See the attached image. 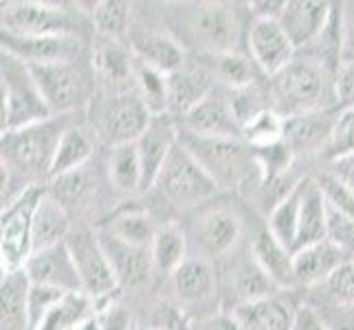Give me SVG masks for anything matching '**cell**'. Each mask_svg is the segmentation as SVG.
<instances>
[{
	"mask_svg": "<svg viewBox=\"0 0 354 330\" xmlns=\"http://www.w3.org/2000/svg\"><path fill=\"white\" fill-rule=\"evenodd\" d=\"M328 240L348 255L354 253V218L328 207Z\"/></svg>",
	"mask_w": 354,
	"mask_h": 330,
	"instance_id": "cell-48",
	"label": "cell"
},
{
	"mask_svg": "<svg viewBox=\"0 0 354 330\" xmlns=\"http://www.w3.org/2000/svg\"><path fill=\"white\" fill-rule=\"evenodd\" d=\"M29 68L55 117H66L88 106L93 97V77L80 62L29 64Z\"/></svg>",
	"mask_w": 354,
	"mask_h": 330,
	"instance_id": "cell-7",
	"label": "cell"
},
{
	"mask_svg": "<svg viewBox=\"0 0 354 330\" xmlns=\"http://www.w3.org/2000/svg\"><path fill=\"white\" fill-rule=\"evenodd\" d=\"M344 62H354V9L344 11Z\"/></svg>",
	"mask_w": 354,
	"mask_h": 330,
	"instance_id": "cell-56",
	"label": "cell"
},
{
	"mask_svg": "<svg viewBox=\"0 0 354 330\" xmlns=\"http://www.w3.org/2000/svg\"><path fill=\"white\" fill-rule=\"evenodd\" d=\"M335 97L337 108H354V62H341L335 73Z\"/></svg>",
	"mask_w": 354,
	"mask_h": 330,
	"instance_id": "cell-50",
	"label": "cell"
},
{
	"mask_svg": "<svg viewBox=\"0 0 354 330\" xmlns=\"http://www.w3.org/2000/svg\"><path fill=\"white\" fill-rule=\"evenodd\" d=\"M328 240V203L324 199L322 187L317 185V181L308 178L306 196L301 203L299 214V231H297V244L295 251L310 247V244Z\"/></svg>",
	"mask_w": 354,
	"mask_h": 330,
	"instance_id": "cell-28",
	"label": "cell"
},
{
	"mask_svg": "<svg viewBox=\"0 0 354 330\" xmlns=\"http://www.w3.org/2000/svg\"><path fill=\"white\" fill-rule=\"evenodd\" d=\"M214 73L201 66H180L167 75V113L185 117L192 108H196L207 95L214 93Z\"/></svg>",
	"mask_w": 354,
	"mask_h": 330,
	"instance_id": "cell-20",
	"label": "cell"
},
{
	"mask_svg": "<svg viewBox=\"0 0 354 330\" xmlns=\"http://www.w3.org/2000/svg\"><path fill=\"white\" fill-rule=\"evenodd\" d=\"M93 75L111 93H132L137 86V59L132 51L115 40H102L93 48Z\"/></svg>",
	"mask_w": 354,
	"mask_h": 330,
	"instance_id": "cell-17",
	"label": "cell"
},
{
	"mask_svg": "<svg viewBox=\"0 0 354 330\" xmlns=\"http://www.w3.org/2000/svg\"><path fill=\"white\" fill-rule=\"evenodd\" d=\"M324 154L330 158V161L354 154V108L339 110L333 139L328 143V148L324 150Z\"/></svg>",
	"mask_w": 354,
	"mask_h": 330,
	"instance_id": "cell-46",
	"label": "cell"
},
{
	"mask_svg": "<svg viewBox=\"0 0 354 330\" xmlns=\"http://www.w3.org/2000/svg\"><path fill=\"white\" fill-rule=\"evenodd\" d=\"M253 260L273 282L286 291L295 286V271H292V251L286 249L268 229H260L251 244Z\"/></svg>",
	"mask_w": 354,
	"mask_h": 330,
	"instance_id": "cell-27",
	"label": "cell"
},
{
	"mask_svg": "<svg viewBox=\"0 0 354 330\" xmlns=\"http://www.w3.org/2000/svg\"><path fill=\"white\" fill-rule=\"evenodd\" d=\"M22 271L29 277L31 284L51 286L64 293H84L80 271L66 242L33 251L29 255V260L24 262Z\"/></svg>",
	"mask_w": 354,
	"mask_h": 330,
	"instance_id": "cell-12",
	"label": "cell"
},
{
	"mask_svg": "<svg viewBox=\"0 0 354 330\" xmlns=\"http://www.w3.org/2000/svg\"><path fill=\"white\" fill-rule=\"evenodd\" d=\"M271 95L275 113L284 119L330 110L337 106L335 73L310 57H295L292 62L273 75Z\"/></svg>",
	"mask_w": 354,
	"mask_h": 330,
	"instance_id": "cell-2",
	"label": "cell"
},
{
	"mask_svg": "<svg viewBox=\"0 0 354 330\" xmlns=\"http://www.w3.org/2000/svg\"><path fill=\"white\" fill-rule=\"evenodd\" d=\"M180 143L198 158L218 185H247L251 172L260 169L253 152L240 139H209L183 130Z\"/></svg>",
	"mask_w": 354,
	"mask_h": 330,
	"instance_id": "cell-5",
	"label": "cell"
},
{
	"mask_svg": "<svg viewBox=\"0 0 354 330\" xmlns=\"http://www.w3.org/2000/svg\"><path fill=\"white\" fill-rule=\"evenodd\" d=\"M306 187H308V178L299 181L292 192L284 201H279L271 214H268V225L266 229L284 244L286 249L295 253V244H297V231H299V214H301V203L306 196Z\"/></svg>",
	"mask_w": 354,
	"mask_h": 330,
	"instance_id": "cell-29",
	"label": "cell"
},
{
	"mask_svg": "<svg viewBox=\"0 0 354 330\" xmlns=\"http://www.w3.org/2000/svg\"><path fill=\"white\" fill-rule=\"evenodd\" d=\"M229 102H231V108H234V115L238 119L240 128H244L249 121H253L258 115H262L264 110H268L264 95L260 93V89L255 86V84H251L247 89L229 91Z\"/></svg>",
	"mask_w": 354,
	"mask_h": 330,
	"instance_id": "cell-44",
	"label": "cell"
},
{
	"mask_svg": "<svg viewBox=\"0 0 354 330\" xmlns=\"http://www.w3.org/2000/svg\"><path fill=\"white\" fill-rule=\"evenodd\" d=\"M97 320H100V330H132L130 313L117 304H108L97 311Z\"/></svg>",
	"mask_w": 354,
	"mask_h": 330,
	"instance_id": "cell-51",
	"label": "cell"
},
{
	"mask_svg": "<svg viewBox=\"0 0 354 330\" xmlns=\"http://www.w3.org/2000/svg\"><path fill=\"white\" fill-rule=\"evenodd\" d=\"M154 324L158 326L154 330H192L187 317L183 315L180 309H174V306H161V309H158Z\"/></svg>",
	"mask_w": 354,
	"mask_h": 330,
	"instance_id": "cell-52",
	"label": "cell"
},
{
	"mask_svg": "<svg viewBox=\"0 0 354 330\" xmlns=\"http://www.w3.org/2000/svg\"><path fill=\"white\" fill-rule=\"evenodd\" d=\"M299 306L288 295L277 293L260 302L238 304L231 311L242 330H292Z\"/></svg>",
	"mask_w": 354,
	"mask_h": 330,
	"instance_id": "cell-22",
	"label": "cell"
},
{
	"mask_svg": "<svg viewBox=\"0 0 354 330\" xmlns=\"http://www.w3.org/2000/svg\"><path fill=\"white\" fill-rule=\"evenodd\" d=\"M234 288H236V295H238V304L260 302L266 297H273L282 291L271 277L262 271L255 260L242 264L238 268L236 275H234Z\"/></svg>",
	"mask_w": 354,
	"mask_h": 330,
	"instance_id": "cell-39",
	"label": "cell"
},
{
	"mask_svg": "<svg viewBox=\"0 0 354 330\" xmlns=\"http://www.w3.org/2000/svg\"><path fill=\"white\" fill-rule=\"evenodd\" d=\"M335 5L326 0H286V7L279 16V24L290 38L292 46L308 48L326 31L333 18Z\"/></svg>",
	"mask_w": 354,
	"mask_h": 330,
	"instance_id": "cell-18",
	"label": "cell"
},
{
	"mask_svg": "<svg viewBox=\"0 0 354 330\" xmlns=\"http://www.w3.org/2000/svg\"><path fill=\"white\" fill-rule=\"evenodd\" d=\"M97 304L86 293H66L55 306L44 317L38 330H68L82 322L91 320L97 315Z\"/></svg>",
	"mask_w": 354,
	"mask_h": 330,
	"instance_id": "cell-36",
	"label": "cell"
},
{
	"mask_svg": "<svg viewBox=\"0 0 354 330\" xmlns=\"http://www.w3.org/2000/svg\"><path fill=\"white\" fill-rule=\"evenodd\" d=\"M134 59L154 71H161L165 75L185 66V53L183 46L161 31H134L130 33V44Z\"/></svg>",
	"mask_w": 354,
	"mask_h": 330,
	"instance_id": "cell-23",
	"label": "cell"
},
{
	"mask_svg": "<svg viewBox=\"0 0 354 330\" xmlns=\"http://www.w3.org/2000/svg\"><path fill=\"white\" fill-rule=\"evenodd\" d=\"M180 141V132L174 124L172 115H154L150 126L134 141L141 158L143 169V192L156 185V178L161 174L165 161Z\"/></svg>",
	"mask_w": 354,
	"mask_h": 330,
	"instance_id": "cell-16",
	"label": "cell"
},
{
	"mask_svg": "<svg viewBox=\"0 0 354 330\" xmlns=\"http://www.w3.org/2000/svg\"><path fill=\"white\" fill-rule=\"evenodd\" d=\"M247 44L253 64L271 77L284 71L297 53L279 20H253L247 33Z\"/></svg>",
	"mask_w": 354,
	"mask_h": 330,
	"instance_id": "cell-14",
	"label": "cell"
},
{
	"mask_svg": "<svg viewBox=\"0 0 354 330\" xmlns=\"http://www.w3.org/2000/svg\"><path fill=\"white\" fill-rule=\"evenodd\" d=\"M3 51L20 57L27 64L80 62L84 40L80 35H42V38H20L3 33Z\"/></svg>",
	"mask_w": 354,
	"mask_h": 330,
	"instance_id": "cell-13",
	"label": "cell"
},
{
	"mask_svg": "<svg viewBox=\"0 0 354 330\" xmlns=\"http://www.w3.org/2000/svg\"><path fill=\"white\" fill-rule=\"evenodd\" d=\"M203 330H242L234 313H221L214 315L212 320H207Z\"/></svg>",
	"mask_w": 354,
	"mask_h": 330,
	"instance_id": "cell-58",
	"label": "cell"
},
{
	"mask_svg": "<svg viewBox=\"0 0 354 330\" xmlns=\"http://www.w3.org/2000/svg\"><path fill=\"white\" fill-rule=\"evenodd\" d=\"M3 33L20 38H42V35H80V18L71 9L38 0H16L3 3L0 11Z\"/></svg>",
	"mask_w": 354,
	"mask_h": 330,
	"instance_id": "cell-6",
	"label": "cell"
},
{
	"mask_svg": "<svg viewBox=\"0 0 354 330\" xmlns=\"http://www.w3.org/2000/svg\"><path fill=\"white\" fill-rule=\"evenodd\" d=\"M66 244L80 271L82 291L95 304L106 302L119 288V282L104 253L100 236L91 231H71Z\"/></svg>",
	"mask_w": 354,
	"mask_h": 330,
	"instance_id": "cell-9",
	"label": "cell"
},
{
	"mask_svg": "<svg viewBox=\"0 0 354 330\" xmlns=\"http://www.w3.org/2000/svg\"><path fill=\"white\" fill-rule=\"evenodd\" d=\"M91 22L102 40L119 42L130 27V5L121 0H100L91 9Z\"/></svg>",
	"mask_w": 354,
	"mask_h": 330,
	"instance_id": "cell-37",
	"label": "cell"
},
{
	"mask_svg": "<svg viewBox=\"0 0 354 330\" xmlns=\"http://www.w3.org/2000/svg\"><path fill=\"white\" fill-rule=\"evenodd\" d=\"M137 95L148 106L152 115H169L167 113V75L137 62Z\"/></svg>",
	"mask_w": 354,
	"mask_h": 330,
	"instance_id": "cell-41",
	"label": "cell"
},
{
	"mask_svg": "<svg viewBox=\"0 0 354 330\" xmlns=\"http://www.w3.org/2000/svg\"><path fill=\"white\" fill-rule=\"evenodd\" d=\"M100 231H106V234H111L128 244H134V247H152L158 225L148 212L128 207V210L117 212Z\"/></svg>",
	"mask_w": 354,
	"mask_h": 330,
	"instance_id": "cell-33",
	"label": "cell"
},
{
	"mask_svg": "<svg viewBox=\"0 0 354 330\" xmlns=\"http://www.w3.org/2000/svg\"><path fill=\"white\" fill-rule=\"evenodd\" d=\"M284 132L286 119L275 113V108H268L242 128V139H247L251 148H266V145L282 143Z\"/></svg>",
	"mask_w": 354,
	"mask_h": 330,
	"instance_id": "cell-42",
	"label": "cell"
},
{
	"mask_svg": "<svg viewBox=\"0 0 354 330\" xmlns=\"http://www.w3.org/2000/svg\"><path fill=\"white\" fill-rule=\"evenodd\" d=\"M66 295L64 291L51 288V286H40L31 284L29 286V297H27V317H29V330H38L44 317L51 313L55 304Z\"/></svg>",
	"mask_w": 354,
	"mask_h": 330,
	"instance_id": "cell-45",
	"label": "cell"
},
{
	"mask_svg": "<svg viewBox=\"0 0 354 330\" xmlns=\"http://www.w3.org/2000/svg\"><path fill=\"white\" fill-rule=\"evenodd\" d=\"M91 156H93V139L82 128L68 126L62 134V139H59L48 181L88 165Z\"/></svg>",
	"mask_w": 354,
	"mask_h": 330,
	"instance_id": "cell-35",
	"label": "cell"
},
{
	"mask_svg": "<svg viewBox=\"0 0 354 330\" xmlns=\"http://www.w3.org/2000/svg\"><path fill=\"white\" fill-rule=\"evenodd\" d=\"M154 271L172 277L176 268L187 260V238L176 223L158 225V231L152 242Z\"/></svg>",
	"mask_w": 354,
	"mask_h": 330,
	"instance_id": "cell-34",
	"label": "cell"
},
{
	"mask_svg": "<svg viewBox=\"0 0 354 330\" xmlns=\"http://www.w3.org/2000/svg\"><path fill=\"white\" fill-rule=\"evenodd\" d=\"M44 192L46 185L38 183L3 207V218H0V266H3V273L20 271L33 253V214Z\"/></svg>",
	"mask_w": 354,
	"mask_h": 330,
	"instance_id": "cell-4",
	"label": "cell"
},
{
	"mask_svg": "<svg viewBox=\"0 0 354 330\" xmlns=\"http://www.w3.org/2000/svg\"><path fill=\"white\" fill-rule=\"evenodd\" d=\"M328 295L335 297L339 304H352L354 302V260H346L333 277L326 282Z\"/></svg>",
	"mask_w": 354,
	"mask_h": 330,
	"instance_id": "cell-49",
	"label": "cell"
},
{
	"mask_svg": "<svg viewBox=\"0 0 354 330\" xmlns=\"http://www.w3.org/2000/svg\"><path fill=\"white\" fill-rule=\"evenodd\" d=\"M29 277L24 271L3 273L0 284V300H3V330H29L27 297H29Z\"/></svg>",
	"mask_w": 354,
	"mask_h": 330,
	"instance_id": "cell-32",
	"label": "cell"
},
{
	"mask_svg": "<svg viewBox=\"0 0 354 330\" xmlns=\"http://www.w3.org/2000/svg\"><path fill=\"white\" fill-rule=\"evenodd\" d=\"M284 7H286L284 0H258V3L249 5V11L253 20H279Z\"/></svg>",
	"mask_w": 354,
	"mask_h": 330,
	"instance_id": "cell-53",
	"label": "cell"
},
{
	"mask_svg": "<svg viewBox=\"0 0 354 330\" xmlns=\"http://www.w3.org/2000/svg\"><path fill=\"white\" fill-rule=\"evenodd\" d=\"M242 223L229 207H214L198 218L196 238L201 249L209 255H223L240 240Z\"/></svg>",
	"mask_w": 354,
	"mask_h": 330,
	"instance_id": "cell-25",
	"label": "cell"
},
{
	"mask_svg": "<svg viewBox=\"0 0 354 330\" xmlns=\"http://www.w3.org/2000/svg\"><path fill=\"white\" fill-rule=\"evenodd\" d=\"M255 163H258L260 172H262V185L264 183H271L277 178H284L288 167L292 163V152L288 148V143H275V145H266V148H251Z\"/></svg>",
	"mask_w": 354,
	"mask_h": 330,
	"instance_id": "cell-43",
	"label": "cell"
},
{
	"mask_svg": "<svg viewBox=\"0 0 354 330\" xmlns=\"http://www.w3.org/2000/svg\"><path fill=\"white\" fill-rule=\"evenodd\" d=\"M97 236H100L106 258L117 275L119 286H141L148 282L154 271L150 247H134V244L119 240L106 231H100Z\"/></svg>",
	"mask_w": 354,
	"mask_h": 330,
	"instance_id": "cell-19",
	"label": "cell"
},
{
	"mask_svg": "<svg viewBox=\"0 0 354 330\" xmlns=\"http://www.w3.org/2000/svg\"><path fill=\"white\" fill-rule=\"evenodd\" d=\"M207 68L214 73L216 80L225 82L229 91L236 89H247L255 82V68L253 62L238 53H218V55H207Z\"/></svg>",
	"mask_w": 354,
	"mask_h": 330,
	"instance_id": "cell-40",
	"label": "cell"
},
{
	"mask_svg": "<svg viewBox=\"0 0 354 330\" xmlns=\"http://www.w3.org/2000/svg\"><path fill=\"white\" fill-rule=\"evenodd\" d=\"M68 128L66 117H51L40 124L3 132V207L27 187L51 174L59 139Z\"/></svg>",
	"mask_w": 354,
	"mask_h": 330,
	"instance_id": "cell-1",
	"label": "cell"
},
{
	"mask_svg": "<svg viewBox=\"0 0 354 330\" xmlns=\"http://www.w3.org/2000/svg\"><path fill=\"white\" fill-rule=\"evenodd\" d=\"M317 185L322 187L328 207L354 218V192L348 185H344V183L330 172H326L317 178Z\"/></svg>",
	"mask_w": 354,
	"mask_h": 330,
	"instance_id": "cell-47",
	"label": "cell"
},
{
	"mask_svg": "<svg viewBox=\"0 0 354 330\" xmlns=\"http://www.w3.org/2000/svg\"><path fill=\"white\" fill-rule=\"evenodd\" d=\"M292 330H330V328L324 322L322 313H317L313 306H299Z\"/></svg>",
	"mask_w": 354,
	"mask_h": 330,
	"instance_id": "cell-54",
	"label": "cell"
},
{
	"mask_svg": "<svg viewBox=\"0 0 354 330\" xmlns=\"http://www.w3.org/2000/svg\"><path fill=\"white\" fill-rule=\"evenodd\" d=\"M156 187L167 201L176 205H194L212 199L218 192V183L201 165L198 158L178 141L156 178Z\"/></svg>",
	"mask_w": 354,
	"mask_h": 330,
	"instance_id": "cell-8",
	"label": "cell"
},
{
	"mask_svg": "<svg viewBox=\"0 0 354 330\" xmlns=\"http://www.w3.org/2000/svg\"><path fill=\"white\" fill-rule=\"evenodd\" d=\"M337 311L330 315V320H326L324 317V322L328 324V328L330 330H354V313L348 311V306H335Z\"/></svg>",
	"mask_w": 354,
	"mask_h": 330,
	"instance_id": "cell-57",
	"label": "cell"
},
{
	"mask_svg": "<svg viewBox=\"0 0 354 330\" xmlns=\"http://www.w3.org/2000/svg\"><path fill=\"white\" fill-rule=\"evenodd\" d=\"M0 89H3V113H0L3 132L20 130L55 117L40 93L29 64L7 51H3V62H0Z\"/></svg>",
	"mask_w": 354,
	"mask_h": 330,
	"instance_id": "cell-3",
	"label": "cell"
},
{
	"mask_svg": "<svg viewBox=\"0 0 354 330\" xmlns=\"http://www.w3.org/2000/svg\"><path fill=\"white\" fill-rule=\"evenodd\" d=\"M46 187L57 199V203H62L66 210H73V207L82 205L93 194L95 174L88 172V165H84L80 169H73V172L51 178Z\"/></svg>",
	"mask_w": 354,
	"mask_h": 330,
	"instance_id": "cell-38",
	"label": "cell"
},
{
	"mask_svg": "<svg viewBox=\"0 0 354 330\" xmlns=\"http://www.w3.org/2000/svg\"><path fill=\"white\" fill-rule=\"evenodd\" d=\"M152 117L154 115L143 104L137 91L111 95L100 113V132L111 148L134 143L150 126Z\"/></svg>",
	"mask_w": 354,
	"mask_h": 330,
	"instance_id": "cell-11",
	"label": "cell"
},
{
	"mask_svg": "<svg viewBox=\"0 0 354 330\" xmlns=\"http://www.w3.org/2000/svg\"><path fill=\"white\" fill-rule=\"evenodd\" d=\"M240 18L234 5L227 3H201L194 5L189 29L207 55L236 53L240 42Z\"/></svg>",
	"mask_w": 354,
	"mask_h": 330,
	"instance_id": "cell-10",
	"label": "cell"
},
{
	"mask_svg": "<svg viewBox=\"0 0 354 330\" xmlns=\"http://www.w3.org/2000/svg\"><path fill=\"white\" fill-rule=\"evenodd\" d=\"M68 330H100V320H97V315H95V317H91V320L82 322V324H77V326H73V328H68Z\"/></svg>",
	"mask_w": 354,
	"mask_h": 330,
	"instance_id": "cell-59",
	"label": "cell"
},
{
	"mask_svg": "<svg viewBox=\"0 0 354 330\" xmlns=\"http://www.w3.org/2000/svg\"><path fill=\"white\" fill-rule=\"evenodd\" d=\"M330 174H335L341 183H344V185H348V187L354 192V154L333 161Z\"/></svg>",
	"mask_w": 354,
	"mask_h": 330,
	"instance_id": "cell-55",
	"label": "cell"
},
{
	"mask_svg": "<svg viewBox=\"0 0 354 330\" xmlns=\"http://www.w3.org/2000/svg\"><path fill=\"white\" fill-rule=\"evenodd\" d=\"M108 181L119 194L143 192V169L137 143L115 145L108 154Z\"/></svg>",
	"mask_w": 354,
	"mask_h": 330,
	"instance_id": "cell-31",
	"label": "cell"
},
{
	"mask_svg": "<svg viewBox=\"0 0 354 330\" xmlns=\"http://www.w3.org/2000/svg\"><path fill=\"white\" fill-rule=\"evenodd\" d=\"M68 236H71L68 210L62 203H57V199L46 187L44 196L40 199L33 214V231H31L33 251L62 244L68 240Z\"/></svg>",
	"mask_w": 354,
	"mask_h": 330,
	"instance_id": "cell-26",
	"label": "cell"
},
{
	"mask_svg": "<svg viewBox=\"0 0 354 330\" xmlns=\"http://www.w3.org/2000/svg\"><path fill=\"white\" fill-rule=\"evenodd\" d=\"M337 115L330 110H319V113L297 115L286 119V132L284 141L292 152H313V150H326L333 139Z\"/></svg>",
	"mask_w": 354,
	"mask_h": 330,
	"instance_id": "cell-24",
	"label": "cell"
},
{
	"mask_svg": "<svg viewBox=\"0 0 354 330\" xmlns=\"http://www.w3.org/2000/svg\"><path fill=\"white\" fill-rule=\"evenodd\" d=\"M214 268L203 258H187L172 275V286L180 302H205L214 295Z\"/></svg>",
	"mask_w": 354,
	"mask_h": 330,
	"instance_id": "cell-30",
	"label": "cell"
},
{
	"mask_svg": "<svg viewBox=\"0 0 354 330\" xmlns=\"http://www.w3.org/2000/svg\"><path fill=\"white\" fill-rule=\"evenodd\" d=\"M185 132L209 139H242V128L229 102V91H214L183 117Z\"/></svg>",
	"mask_w": 354,
	"mask_h": 330,
	"instance_id": "cell-15",
	"label": "cell"
},
{
	"mask_svg": "<svg viewBox=\"0 0 354 330\" xmlns=\"http://www.w3.org/2000/svg\"><path fill=\"white\" fill-rule=\"evenodd\" d=\"M350 260L346 251H341L330 240L310 244V247L297 249L292 253V271H295V284L299 286H319L333 277V273Z\"/></svg>",
	"mask_w": 354,
	"mask_h": 330,
	"instance_id": "cell-21",
	"label": "cell"
}]
</instances>
